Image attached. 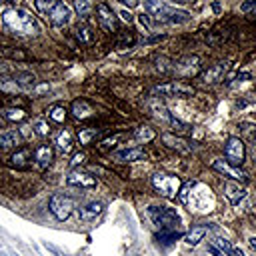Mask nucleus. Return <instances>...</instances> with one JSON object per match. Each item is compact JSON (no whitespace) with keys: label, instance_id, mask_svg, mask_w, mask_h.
<instances>
[{"label":"nucleus","instance_id":"f257e3e1","mask_svg":"<svg viewBox=\"0 0 256 256\" xmlns=\"http://www.w3.org/2000/svg\"><path fill=\"white\" fill-rule=\"evenodd\" d=\"M2 22H4V28L10 30L12 34L34 36L38 32L36 18L28 10H24V8H8V10H4Z\"/></svg>","mask_w":256,"mask_h":256},{"label":"nucleus","instance_id":"f03ea898","mask_svg":"<svg viewBox=\"0 0 256 256\" xmlns=\"http://www.w3.org/2000/svg\"><path fill=\"white\" fill-rule=\"evenodd\" d=\"M148 216L156 226H160V230H176V226L180 224V216L166 206H150Z\"/></svg>","mask_w":256,"mask_h":256},{"label":"nucleus","instance_id":"7ed1b4c3","mask_svg":"<svg viewBox=\"0 0 256 256\" xmlns=\"http://www.w3.org/2000/svg\"><path fill=\"white\" fill-rule=\"evenodd\" d=\"M152 186L166 198H176L180 194V178L178 176H172V174H154L152 176Z\"/></svg>","mask_w":256,"mask_h":256},{"label":"nucleus","instance_id":"20e7f679","mask_svg":"<svg viewBox=\"0 0 256 256\" xmlns=\"http://www.w3.org/2000/svg\"><path fill=\"white\" fill-rule=\"evenodd\" d=\"M158 98L160 96H178V98H188V96H192L196 90H194V86H190V84H184V82H176V80H172V82H166V84H160V86H156L154 90H152Z\"/></svg>","mask_w":256,"mask_h":256},{"label":"nucleus","instance_id":"39448f33","mask_svg":"<svg viewBox=\"0 0 256 256\" xmlns=\"http://www.w3.org/2000/svg\"><path fill=\"white\" fill-rule=\"evenodd\" d=\"M48 210L52 212L56 220H66L74 210V200L64 194H54L48 202Z\"/></svg>","mask_w":256,"mask_h":256},{"label":"nucleus","instance_id":"423d86ee","mask_svg":"<svg viewBox=\"0 0 256 256\" xmlns=\"http://www.w3.org/2000/svg\"><path fill=\"white\" fill-rule=\"evenodd\" d=\"M244 154H246V150H244V142H242V138H238V136H230V138L226 140V146H224L226 162L232 164V166H240V164L244 162Z\"/></svg>","mask_w":256,"mask_h":256},{"label":"nucleus","instance_id":"0eeeda50","mask_svg":"<svg viewBox=\"0 0 256 256\" xmlns=\"http://www.w3.org/2000/svg\"><path fill=\"white\" fill-rule=\"evenodd\" d=\"M198 70H200V60H198L196 56H186V58L178 60V62L172 66V72H176V74L182 76V78L194 76V74H198Z\"/></svg>","mask_w":256,"mask_h":256},{"label":"nucleus","instance_id":"6e6552de","mask_svg":"<svg viewBox=\"0 0 256 256\" xmlns=\"http://www.w3.org/2000/svg\"><path fill=\"white\" fill-rule=\"evenodd\" d=\"M188 18H190L188 12H184V10H174V8H170L168 4H164L162 10L154 16V20H158V22H170V24H180V22H186Z\"/></svg>","mask_w":256,"mask_h":256},{"label":"nucleus","instance_id":"1a4fd4ad","mask_svg":"<svg viewBox=\"0 0 256 256\" xmlns=\"http://www.w3.org/2000/svg\"><path fill=\"white\" fill-rule=\"evenodd\" d=\"M96 16H98V24L104 28V30H114L116 28V14L114 10L106 4V2H98L96 4Z\"/></svg>","mask_w":256,"mask_h":256},{"label":"nucleus","instance_id":"9d476101","mask_svg":"<svg viewBox=\"0 0 256 256\" xmlns=\"http://www.w3.org/2000/svg\"><path fill=\"white\" fill-rule=\"evenodd\" d=\"M146 156H148L146 150H144V148H138V146H134V148H124V150H116V152L112 154V158H114L116 162H120V164L146 160Z\"/></svg>","mask_w":256,"mask_h":256},{"label":"nucleus","instance_id":"9b49d317","mask_svg":"<svg viewBox=\"0 0 256 256\" xmlns=\"http://www.w3.org/2000/svg\"><path fill=\"white\" fill-rule=\"evenodd\" d=\"M212 166H214V170H218L220 174H224V176H228V178H232V180H238V182H240V180H242V182L248 180V174H246L244 170H240L238 166L228 164L226 160H214Z\"/></svg>","mask_w":256,"mask_h":256},{"label":"nucleus","instance_id":"f8f14e48","mask_svg":"<svg viewBox=\"0 0 256 256\" xmlns=\"http://www.w3.org/2000/svg\"><path fill=\"white\" fill-rule=\"evenodd\" d=\"M226 72H228V64L226 62H218V64L210 66L208 70H204L200 74V78H202L204 84H216V82H222L224 80Z\"/></svg>","mask_w":256,"mask_h":256},{"label":"nucleus","instance_id":"ddd939ff","mask_svg":"<svg viewBox=\"0 0 256 256\" xmlns=\"http://www.w3.org/2000/svg\"><path fill=\"white\" fill-rule=\"evenodd\" d=\"M68 186H80V188H94L96 186V178L90 176L88 172H82V170H72L66 178Z\"/></svg>","mask_w":256,"mask_h":256},{"label":"nucleus","instance_id":"4468645a","mask_svg":"<svg viewBox=\"0 0 256 256\" xmlns=\"http://www.w3.org/2000/svg\"><path fill=\"white\" fill-rule=\"evenodd\" d=\"M224 196L228 198L230 204H240V200L246 196V188L240 186L238 180H228L224 184Z\"/></svg>","mask_w":256,"mask_h":256},{"label":"nucleus","instance_id":"2eb2a0df","mask_svg":"<svg viewBox=\"0 0 256 256\" xmlns=\"http://www.w3.org/2000/svg\"><path fill=\"white\" fill-rule=\"evenodd\" d=\"M162 142H164V146H168L170 150H176L178 154H190V152H192V146H190L184 138H180V136L162 134Z\"/></svg>","mask_w":256,"mask_h":256},{"label":"nucleus","instance_id":"dca6fc26","mask_svg":"<svg viewBox=\"0 0 256 256\" xmlns=\"http://www.w3.org/2000/svg\"><path fill=\"white\" fill-rule=\"evenodd\" d=\"M48 18H50V22H52L54 26H64V24H68V20H70V8H68L64 2H56V6L50 10Z\"/></svg>","mask_w":256,"mask_h":256},{"label":"nucleus","instance_id":"f3484780","mask_svg":"<svg viewBox=\"0 0 256 256\" xmlns=\"http://www.w3.org/2000/svg\"><path fill=\"white\" fill-rule=\"evenodd\" d=\"M102 210H104V204L94 200V202H88V204L80 206V208H78V216H80V220L90 222V220H94L96 216H100Z\"/></svg>","mask_w":256,"mask_h":256},{"label":"nucleus","instance_id":"a211bd4d","mask_svg":"<svg viewBox=\"0 0 256 256\" xmlns=\"http://www.w3.org/2000/svg\"><path fill=\"white\" fill-rule=\"evenodd\" d=\"M20 142H22L20 132H16V130H2V132H0V150L18 148Z\"/></svg>","mask_w":256,"mask_h":256},{"label":"nucleus","instance_id":"6ab92c4d","mask_svg":"<svg viewBox=\"0 0 256 256\" xmlns=\"http://www.w3.org/2000/svg\"><path fill=\"white\" fill-rule=\"evenodd\" d=\"M146 108H148V112H150L154 118H158V120H172V116L168 114L166 106L160 102V98H158V96L150 98V100H148V104H146Z\"/></svg>","mask_w":256,"mask_h":256},{"label":"nucleus","instance_id":"aec40b11","mask_svg":"<svg viewBox=\"0 0 256 256\" xmlns=\"http://www.w3.org/2000/svg\"><path fill=\"white\" fill-rule=\"evenodd\" d=\"M52 158H54V152H52V148L48 144L38 146L36 152H34V162H36L38 168H48L50 162H52Z\"/></svg>","mask_w":256,"mask_h":256},{"label":"nucleus","instance_id":"412c9836","mask_svg":"<svg viewBox=\"0 0 256 256\" xmlns=\"http://www.w3.org/2000/svg\"><path fill=\"white\" fill-rule=\"evenodd\" d=\"M72 114H74V118H78V120H86V118H90V116L94 114V108H92V104L86 102V100H74V102H72Z\"/></svg>","mask_w":256,"mask_h":256},{"label":"nucleus","instance_id":"4be33fe9","mask_svg":"<svg viewBox=\"0 0 256 256\" xmlns=\"http://www.w3.org/2000/svg\"><path fill=\"white\" fill-rule=\"evenodd\" d=\"M74 36H76V40H78L80 44H84V46H90V44L94 42V32H92V28H90L88 24H78V26L74 28Z\"/></svg>","mask_w":256,"mask_h":256},{"label":"nucleus","instance_id":"5701e85b","mask_svg":"<svg viewBox=\"0 0 256 256\" xmlns=\"http://www.w3.org/2000/svg\"><path fill=\"white\" fill-rule=\"evenodd\" d=\"M204 236H206V226H196V228H192L190 232L184 234V242L190 244V246H196L200 240H204Z\"/></svg>","mask_w":256,"mask_h":256},{"label":"nucleus","instance_id":"b1692460","mask_svg":"<svg viewBox=\"0 0 256 256\" xmlns=\"http://www.w3.org/2000/svg\"><path fill=\"white\" fill-rule=\"evenodd\" d=\"M14 80L18 82V86L22 88V90H34V84H36V78H34V74H30V72H18L16 76H14Z\"/></svg>","mask_w":256,"mask_h":256},{"label":"nucleus","instance_id":"393cba45","mask_svg":"<svg viewBox=\"0 0 256 256\" xmlns=\"http://www.w3.org/2000/svg\"><path fill=\"white\" fill-rule=\"evenodd\" d=\"M98 134H100L98 128H80L78 130V142L82 146H88V144H92L98 138Z\"/></svg>","mask_w":256,"mask_h":256},{"label":"nucleus","instance_id":"a878e982","mask_svg":"<svg viewBox=\"0 0 256 256\" xmlns=\"http://www.w3.org/2000/svg\"><path fill=\"white\" fill-rule=\"evenodd\" d=\"M56 146L60 152H70L72 150V132L70 130H60L56 136Z\"/></svg>","mask_w":256,"mask_h":256},{"label":"nucleus","instance_id":"bb28decb","mask_svg":"<svg viewBox=\"0 0 256 256\" xmlns=\"http://www.w3.org/2000/svg\"><path fill=\"white\" fill-rule=\"evenodd\" d=\"M30 156H32V152H30V148H20V150H16L14 154H12V164L14 166H20V168H24V166H28V162H30Z\"/></svg>","mask_w":256,"mask_h":256},{"label":"nucleus","instance_id":"cd10ccee","mask_svg":"<svg viewBox=\"0 0 256 256\" xmlns=\"http://www.w3.org/2000/svg\"><path fill=\"white\" fill-rule=\"evenodd\" d=\"M134 138H136L138 142H144V144H146V142H150V140L156 138V132H154L150 126H144V124H142V126H138V128L134 130Z\"/></svg>","mask_w":256,"mask_h":256},{"label":"nucleus","instance_id":"c85d7f7f","mask_svg":"<svg viewBox=\"0 0 256 256\" xmlns=\"http://www.w3.org/2000/svg\"><path fill=\"white\" fill-rule=\"evenodd\" d=\"M74 10L78 16H88L94 10V0H74Z\"/></svg>","mask_w":256,"mask_h":256},{"label":"nucleus","instance_id":"c756f323","mask_svg":"<svg viewBox=\"0 0 256 256\" xmlns=\"http://www.w3.org/2000/svg\"><path fill=\"white\" fill-rule=\"evenodd\" d=\"M2 116L10 122H22L26 118V112L22 108H6V110H2Z\"/></svg>","mask_w":256,"mask_h":256},{"label":"nucleus","instance_id":"7c9ffc66","mask_svg":"<svg viewBox=\"0 0 256 256\" xmlns=\"http://www.w3.org/2000/svg\"><path fill=\"white\" fill-rule=\"evenodd\" d=\"M32 130H34L36 136H48V134H50V124H48V120H44V118H36V120L32 122Z\"/></svg>","mask_w":256,"mask_h":256},{"label":"nucleus","instance_id":"2f4dec72","mask_svg":"<svg viewBox=\"0 0 256 256\" xmlns=\"http://www.w3.org/2000/svg\"><path fill=\"white\" fill-rule=\"evenodd\" d=\"M66 108L64 106H60V104H56V106H52L50 110H48V118L50 120H54V122H64L66 120Z\"/></svg>","mask_w":256,"mask_h":256},{"label":"nucleus","instance_id":"473e14b6","mask_svg":"<svg viewBox=\"0 0 256 256\" xmlns=\"http://www.w3.org/2000/svg\"><path fill=\"white\" fill-rule=\"evenodd\" d=\"M56 2L58 0H34V6H36V10L40 12V14H50V10L56 6Z\"/></svg>","mask_w":256,"mask_h":256},{"label":"nucleus","instance_id":"72a5a7b5","mask_svg":"<svg viewBox=\"0 0 256 256\" xmlns=\"http://www.w3.org/2000/svg\"><path fill=\"white\" fill-rule=\"evenodd\" d=\"M180 234L176 232V230H160V234H158V240L162 242V244H170L172 240H176Z\"/></svg>","mask_w":256,"mask_h":256},{"label":"nucleus","instance_id":"f704fd0d","mask_svg":"<svg viewBox=\"0 0 256 256\" xmlns=\"http://www.w3.org/2000/svg\"><path fill=\"white\" fill-rule=\"evenodd\" d=\"M170 124H172V130H174L176 134H186V132H190V130H192V126H190V124H184V122H180V120H176V118H172V120H170Z\"/></svg>","mask_w":256,"mask_h":256},{"label":"nucleus","instance_id":"c9c22d12","mask_svg":"<svg viewBox=\"0 0 256 256\" xmlns=\"http://www.w3.org/2000/svg\"><path fill=\"white\" fill-rule=\"evenodd\" d=\"M120 138H122V134H114V136H110V138H104V140L100 142V150H110L112 146H116V144L120 142Z\"/></svg>","mask_w":256,"mask_h":256},{"label":"nucleus","instance_id":"e433bc0d","mask_svg":"<svg viewBox=\"0 0 256 256\" xmlns=\"http://www.w3.org/2000/svg\"><path fill=\"white\" fill-rule=\"evenodd\" d=\"M0 54L2 56H10V58H18V60H24L26 54L20 52V50H10V48H0Z\"/></svg>","mask_w":256,"mask_h":256},{"label":"nucleus","instance_id":"4c0bfd02","mask_svg":"<svg viewBox=\"0 0 256 256\" xmlns=\"http://www.w3.org/2000/svg\"><path fill=\"white\" fill-rule=\"evenodd\" d=\"M240 10H242L244 14H256V0H246V2H242Z\"/></svg>","mask_w":256,"mask_h":256},{"label":"nucleus","instance_id":"58836bf2","mask_svg":"<svg viewBox=\"0 0 256 256\" xmlns=\"http://www.w3.org/2000/svg\"><path fill=\"white\" fill-rule=\"evenodd\" d=\"M208 252H210V254H214V256H224V252H222L214 242H212V244H208Z\"/></svg>","mask_w":256,"mask_h":256},{"label":"nucleus","instance_id":"ea45409f","mask_svg":"<svg viewBox=\"0 0 256 256\" xmlns=\"http://www.w3.org/2000/svg\"><path fill=\"white\" fill-rule=\"evenodd\" d=\"M122 6H126V8H136L138 4H140V0H118Z\"/></svg>","mask_w":256,"mask_h":256},{"label":"nucleus","instance_id":"a19ab883","mask_svg":"<svg viewBox=\"0 0 256 256\" xmlns=\"http://www.w3.org/2000/svg\"><path fill=\"white\" fill-rule=\"evenodd\" d=\"M84 158H86V156H84L82 152H78V154L74 156V160H72V164H74V166H76V164H82V162H84Z\"/></svg>","mask_w":256,"mask_h":256},{"label":"nucleus","instance_id":"79ce46f5","mask_svg":"<svg viewBox=\"0 0 256 256\" xmlns=\"http://www.w3.org/2000/svg\"><path fill=\"white\" fill-rule=\"evenodd\" d=\"M120 16H122V20H124V22H132V16H130V12H128V10H122V12H120Z\"/></svg>","mask_w":256,"mask_h":256},{"label":"nucleus","instance_id":"37998d69","mask_svg":"<svg viewBox=\"0 0 256 256\" xmlns=\"http://www.w3.org/2000/svg\"><path fill=\"white\" fill-rule=\"evenodd\" d=\"M248 244H250V248L256 252V236H250V238H248Z\"/></svg>","mask_w":256,"mask_h":256},{"label":"nucleus","instance_id":"c03bdc74","mask_svg":"<svg viewBox=\"0 0 256 256\" xmlns=\"http://www.w3.org/2000/svg\"><path fill=\"white\" fill-rule=\"evenodd\" d=\"M168 2H172V4H186L188 0H168Z\"/></svg>","mask_w":256,"mask_h":256},{"label":"nucleus","instance_id":"a18cd8bd","mask_svg":"<svg viewBox=\"0 0 256 256\" xmlns=\"http://www.w3.org/2000/svg\"><path fill=\"white\" fill-rule=\"evenodd\" d=\"M4 72H6V66H4V64H0V74H4Z\"/></svg>","mask_w":256,"mask_h":256},{"label":"nucleus","instance_id":"49530a36","mask_svg":"<svg viewBox=\"0 0 256 256\" xmlns=\"http://www.w3.org/2000/svg\"><path fill=\"white\" fill-rule=\"evenodd\" d=\"M252 156H254V160H256V146L252 148Z\"/></svg>","mask_w":256,"mask_h":256}]
</instances>
